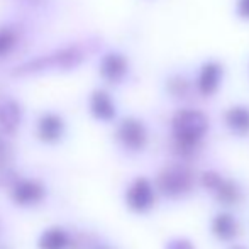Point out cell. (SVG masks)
<instances>
[{
    "mask_svg": "<svg viewBox=\"0 0 249 249\" xmlns=\"http://www.w3.org/2000/svg\"><path fill=\"white\" fill-rule=\"evenodd\" d=\"M209 117L198 108L185 107L175 112L171 119V132H173L175 149L178 151V154L187 156L195 153L209 132Z\"/></svg>",
    "mask_w": 249,
    "mask_h": 249,
    "instance_id": "1",
    "label": "cell"
},
{
    "mask_svg": "<svg viewBox=\"0 0 249 249\" xmlns=\"http://www.w3.org/2000/svg\"><path fill=\"white\" fill-rule=\"evenodd\" d=\"M156 187L166 197H181L188 194L194 187V173L187 166L173 164L158 175Z\"/></svg>",
    "mask_w": 249,
    "mask_h": 249,
    "instance_id": "2",
    "label": "cell"
},
{
    "mask_svg": "<svg viewBox=\"0 0 249 249\" xmlns=\"http://www.w3.org/2000/svg\"><path fill=\"white\" fill-rule=\"evenodd\" d=\"M10 198L20 207H34L46 198V187L41 180L17 178L10 185Z\"/></svg>",
    "mask_w": 249,
    "mask_h": 249,
    "instance_id": "3",
    "label": "cell"
},
{
    "mask_svg": "<svg viewBox=\"0 0 249 249\" xmlns=\"http://www.w3.org/2000/svg\"><path fill=\"white\" fill-rule=\"evenodd\" d=\"M224 65L217 59H207L200 65L195 78V89L202 97H213L224 80Z\"/></svg>",
    "mask_w": 249,
    "mask_h": 249,
    "instance_id": "4",
    "label": "cell"
},
{
    "mask_svg": "<svg viewBox=\"0 0 249 249\" xmlns=\"http://www.w3.org/2000/svg\"><path fill=\"white\" fill-rule=\"evenodd\" d=\"M115 136H117L119 142L129 151H141L148 144V129H146L144 122L136 117L122 119Z\"/></svg>",
    "mask_w": 249,
    "mask_h": 249,
    "instance_id": "5",
    "label": "cell"
},
{
    "mask_svg": "<svg viewBox=\"0 0 249 249\" xmlns=\"http://www.w3.org/2000/svg\"><path fill=\"white\" fill-rule=\"evenodd\" d=\"M125 203L132 212L144 213L154 205V188L148 178H136L125 192Z\"/></svg>",
    "mask_w": 249,
    "mask_h": 249,
    "instance_id": "6",
    "label": "cell"
},
{
    "mask_svg": "<svg viewBox=\"0 0 249 249\" xmlns=\"http://www.w3.org/2000/svg\"><path fill=\"white\" fill-rule=\"evenodd\" d=\"M127 59L125 56L119 54V53H108L104 56L100 63V73L107 82L119 83L125 75H127Z\"/></svg>",
    "mask_w": 249,
    "mask_h": 249,
    "instance_id": "7",
    "label": "cell"
},
{
    "mask_svg": "<svg viewBox=\"0 0 249 249\" xmlns=\"http://www.w3.org/2000/svg\"><path fill=\"white\" fill-rule=\"evenodd\" d=\"M224 124L232 134L249 136V107L237 104L224 112Z\"/></svg>",
    "mask_w": 249,
    "mask_h": 249,
    "instance_id": "8",
    "label": "cell"
},
{
    "mask_svg": "<svg viewBox=\"0 0 249 249\" xmlns=\"http://www.w3.org/2000/svg\"><path fill=\"white\" fill-rule=\"evenodd\" d=\"M65 132V122L56 114H46L37 122V136L43 142H56Z\"/></svg>",
    "mask_w": 249,
    "mask_h": 249,
    "instance_id": "9",
    "label": "cell"
},
{
    "mask_svg": "<svg viewBox=\"0 0 249 249\" xmlns=\"http://www.w3.org/2000/svg\"><path fill=\"white\" fill-rule=\"evenodd\" d=\"M73 237L61 227H50L37 239V249H70Z\"/></svg>",
    "mask_w": 249,
    "mask_h": 249,
    "instance_id": "10",
    "label": "cell"
},
{
    "mask_svg": "<svg viewBox=\"0 0 249 249\" xmlns=\"http://www.w3.org/2000/svg\"><path fill=\"white\" fill-rule=\"evenodd\" d=\"M90 110L99 121H112L115 117V105L112 97L104 90H97L90 99Z\"/></svg>",
    "mask_w": 249,
    "mask_h": 249,
    "instance_id": "11",
    "label": "cell"
},
{
    "mask_svg": "<svg viewBox=\"0 0 249 249\" xmlns=\"http://www.w3.org/2000/svg\"><path fill=\"white\" fill-rule=\"evenodd\" d=\"M237 231H239V226H237V220L232 215H229V213H219V215L213 217L212 232L219 239L222 241L232 239V237H236Z\"/></svg>",
    "mask_w": 249,
    "mask_h": 249,
    "instance_id": "12",
    "label": "cell"
},
{
    "mask_svg": "<svg viewBox=\"0 0 249 249\" xmlns=\"http://www.w3.org/2000/svg\"><path fill=\"white\" fill-rule=\"evenodd\" d=\"M213 195L217 197V200L222 203H227V205H232V203L239 202L241 198V190L234 181H229V180H220L219 185L213 188Z\"/></svg>",
    "mask_w": 249,
    "mask_h": 249,
    "instance_id": "13",
    "label": "cell"
},
{
    "mask_svg": "<svg viewBox=\"0 0 249 249\" xmlns=\"http://www.w3.org/2000/svg\"><path fill=\"white\" fill-rule=\"evenodd\" d=\"M20 122V112L14 104L0 105V127L5 132H14Z\"/></svg>",
    "mask_w": 249,
    "mask_h": 249,
    "instance_id": "14",
    "label": "cell"
},
{
    "mask_svg": "<svg viewBox=\"0 0 249 249\" xmlns=\"http://www.w3.org/2000/svg\"><path fill=\"white\" fill-rule=\"evenodd\" d=\"M190 82L185 78L183 75H171L166 82V92L170 93L173 99H185L190 93Z\"/></svg>",
    "mask_w": 249,
    "mask_h": 249,
    "instance_id": "15",
    "label": "cell"
},
{
    "mask_svg": "<svg viewBox=\"0 0 249 249\" xmlns=\"http://www.w3.org/2000/svg\"><path fill=\"white\" fill-rule=\"evenodd\" d=\"M10 151L7 148V144L3 141H0V175L5 173V171H10Z\"/></svg>",
    "mask_w": 249,
    "mask_h": 249,
    "instance_id": "16",
    "label": "cell"
},
{
    "mask_svg": "<svg viewBox=\"0 0 249 249\" xmlns=\"http://www.w3.org/2000/svg\"><path fill=\"white\" fill-rule=\"evenodd\" d=\"M236 16L244 22H249V0H236Z\"/></svg>",
    "mask_w": 249,
    "mask_h": 249,
    "instance_id": "17",
    "label": "cell"
},
{
    "mask_svg": "<svg viewBox=\"0 0 249 249\" xmlns=\"http://www.w3.org/2000/svg\"><path fill=\"white\" fill-rule=\"evenodd\" d=\"M166 249H195V246L187 239H173L166 244Z\"/></svg>",
    "mask_w": 249,
    "mask_h": 249,
    "instance_id": "18",
    "label": "cell"
},
{
    "mask_svg": "<svg viewBox=\"0 0 249 249\" xmlns=\"http://www.w3.org/2000/svg\"><path fill=\"white\" fill-rule=\"evenodd\" d=\"M12 43H14L12 34H9V33H0V54H3V53H5L7 50H10Z\"/></svg>",
    "mask_w": 249,
    "mask_h": 249,
    "instance_id": "19",
    "label": "cell"
},
{
    "mask_svg": "<svg viewBox=\"0 0 249 249\" xmlns=\"http://www.w3.org/2000/svg\"><path fill=\"white\" fill-rule=\"evenodd\" d=\"M92 249H112V248H108V246H93Z\"/></svg>",
    "mask_w": 249,
    "mask_h": 249,
    "instance_id": "20",
    "label": "cell"
},
{
    "mask_svg": "<svg viewBox=\"0 0 249 249\" xmlns=\"http://www.w3.org/2000/svg\"><path fill=\"white\" fill-rule=\"evenodd\" d=\"M0 249H9V248H5V246H0Z\"/></svg>",
    "mask_w": 249,
    "mask_h": 249,
    "instance_id": "21",
    "label": "cell"
},
{
    "mask_svg": "<svg viewBox=\"0 0 249 249\" xmlns=\"http://www.w3.org/2000/svg\"><path fill=\"white\" fill-rule=\"evenodd\" d=\"M236 249H244V248H236Z\"/></svg>",
    "mask_w": 249,
    "mask_h": 249,
    "instance_id": "22",
    "label": "cell"
}]
</instances>
